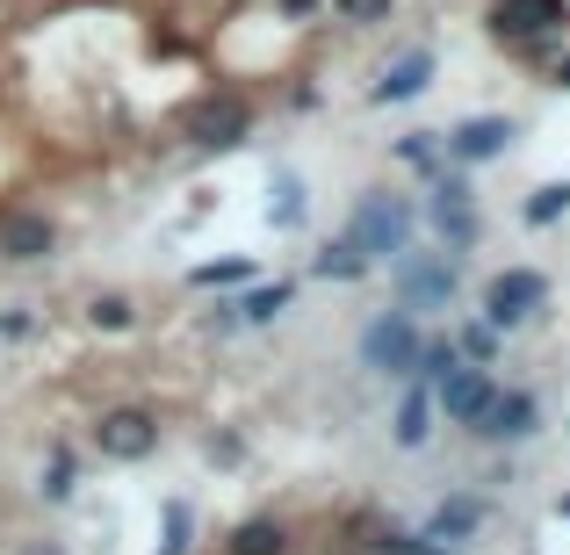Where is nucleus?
<instances>
[{
	"instance_id": "f257e3e1",
	"label": "nucleus",
	"mask_w": 570,
	"mask_h": 555,
	"mask_svg": "<svg viewBox=\"0 0 570 555\" xmlns=\"http://www.w3.org/2000/svg\"><path fill=\"white\" fill-rule=\"evenodd\" d=\"M354 246H362V260H397L404 246H412V209L397 202V195H362V209H354Z\"/></svg>"
},
{
	"instance_id": "f03ea898",
	"label": "nucleus",
	"mask_w": 570,
	"mask_h": 555,
	"mask_svg": "<svg viewBox=\"0 0 570 555\" xmlns=\"http://www.w3.org/2000/svg\"><path fill=\"white\" fill-rule=\"evenodd\" d=\"M563 22H570L563 0H491V37L513 51H549Z\"/></svg>"
},
{
	"instance_id": "7ed1b4c3",
	"label": "nucleus",
	"mask_w": 570,
	"mask_h": 555,
	"mask_svg": "<svg viewBox=\"0 0 570 555\" xmlns=\"http://www.w3.org/2000/svg\"><path fill=\"white\" fill-rule=\"evenodd\" d=\"M419 325H412V310H383L376 325L362 333V361L376 368V375H412V361H419Z\"/></svg>"
},
{
	"instance_id": "20e7f679",
	"label": "nucleus",
	"mask_w": 570,
	"mask_h": 555,
	"mask_svg": "<svg viewBox=\"0 0 570 555\" xmlns=\"http://www.w3.org/2000/svg\"><path fill=\"white\" fill-rule=\"evenodd\" d=\"M95 447H101L109 462H145V455L159 447V418L138 412V404H116V412L95 418Z\"/></svg>"
},
{
	"instance_id": "39448f33",
	"label": "nucleus",
	"mask_w": 570,
	"mask_h": 555,
	"mask_svg": "<svg viewBox=\"0 0 570 555\" xmlns=\"http://www.w3.org/2000/svg\"><path fill=\"white\" fill-rule=\"evenodd\" d=\"M542 304H549V281L534 275V267H505V275H491V289H484V318L491 325H528Z\"/></svg>"
},
{
	"instance_id": "423d86ee",
	"label": "nucleus",
	"mask_w": 570,
	"mask_h": 555,
	"mask_svg": "<svg viewBox=\"0 0 570 555\" xmlns=\"http://www.w3.org/2000/svg\"><path fill=\"white\" fill-rule=\"evenodd\" d=\"M246 130H253V109L238 95H209V101L188 109V138L203 145V152H224V145H238Z\"/></svg>"
},
{
	"instance_id": "0eeeda50",
	"label": "nucleus",
	"mask_w": 570,
	"mask_h": 555,
	"mask_svg": "<svg viewBox=\"0 0 570 555\" xmlns=\"http://www.w3.org/2000/svg\"><path fill=\"white\" fill-rule=\"evenodd\" d=\"M484 404H491V375L484 368H462L455 361L441 383H433V412H448V426H476Z\"/></svg>"
},
{
	"instance_id": "6e6552de",
	"label": "nucleus",
	"mask_w": 570,
	"mask_h": 555,
	"mask_svg": "<svg viewBox=\"0 0 570 555\" xmlns=\"http://www.w3.org/2000/svg\"><path fill=\"white\" fill-rule=\"evenodd\" d=\"M433 224H441V238L448 246H476V202H470V181L462 174H441L433 181Z\"/></svg>"
},
{
	"instance_id": "1a4fd4ad",
	"label": "nucleus",
	"mask_w": 570,
	"mask_h": 555,
	"mask_svg": "<svg viewBox=\"0 0 570 555\" xmlns=\"http://www.w3.org/2000/svg\"><path fill=\"white\" fill-rule=\"evenodd\" d=\"M505 145H513V116H470V123L448 130V159H462V167H484Z\"/></svg>"
},
{
	"instance_id": "9d476101",
	"label": "nucleus",
	"mask_w": 570,
	"mask_h": 555,
	"mask_svg": "<svg viewBox=\"0 0 570 555\" xmlns=\"http://www.w3.org/2000/svg\"><path fill=\"white\" fill-rule=\"evenodd\" d=\"M397 289H404V304H448L455 296V267L448 260H419L412 246L397 252Z\"/></svg>"
},
{
	"instance_id": "9b49d317",
	"label": "nucleus",
	"mask_w": 570,
	"mask_h": 555,
	"mask_svg": "<svg viewBox=\"0 0 570 555\" xmlns=\"http://www.w3.org/2000/svg\"><path fill=\"white\" fill-rule=\"evenodd\" d=\"M476 433H484V440H528V433H534V397H528V389H491Z\"/></svg>"
},
{
	"instance_id": "f8f14e48",
	"label": "nucleus",
	"mask_w": 570,
	"mask_h": 555,
	"mask_svg": "<svg viewBox=\"0 0 570 555\" xmlns=\"http://www.w3.org/2000/svg\"><path fill=\"white\" fill-rule=\"evenodd\" d=\"M51 246H58V231H51L43 209H14V217H0V252H8V260H43Z\"/></svg>"
},
{
	"instance_id": "ddd939ff",
	"label": "nucleus",
	"mask_w": 570,
	"mask_h": 555,
	"mask_svg": "<svg viewBox=\"0 0 570 555\" xmlns=\"http://www.w3.org/2000/svg\"><path fill=\"white\" fill-rule=\"evenodd\" d=\"M426 80H433V51H404L376 80V101H412V95H426Z\"/></svg>"
},
{
	"instance_id": "4468645a",
	"label": "nucleus",
	"mask_w": 570,
	"mask_h": 555,
	"mask_svg": "<svg viewBox=\"0 0 570 555\" xmlns=\"http://www.w3.org/2000/svg\"><path fill=\"white\" fill-rule=\"evenodd\" d=\"M224 555H289V527L282 519H238Z\"/></svg>"
},
{
	"instance_id": "2eb2a0df",
	"label": "nucleus",
	"mask_w": 570,
	"mask_h": 555,
	"mask_svg": "<svg viewBox=\"0 0 570 555\" xmlns=\"http://www.w3.org/2000/svg\"><path fill=\"white\" fill-rule=\"evenodd\" d=\"M484 527V498H448L441 513H433V527H426V542H462V534H476Z\"/></svg>"
},
{
	"instance_id": "dca6fc26",
	"label": "nucleus",
	"mask_w": 570,
	"mask_h": 555,
	"mask_svg": "<svg viewBox=\"0 0 570 555\" xmlns=\"http://www.w3.org/2000/svg\"><path fill=\"white\" fill-rule=\"evenodd\" d=\"M426 433H433V389H412L397 412V447H426Z\"/></svg>"
},
{
	"instance_id": "f3484780",
	"label": "nucleus",
	"mask_w": 570,
	"mask_h": 555,
	"mask_svg": "<svg viewBox=\"0 0 570 555\" xmlns=\"http://www.w3.org/2000/svg\"><path fill=\"white\" fill-rule=\"evenodd\" d=\"M318 281H354V275H368V260H362V246H354V238H340V246H325L318 260Z\"/></svg>"
},
{
	"instance_id": "a211bd4d",
	"label": "nucleus",
	"mask_w": 570,
	"mask_h": 555,
	"mask_svg": "<svg viewBox=\"0 0 570 555\" xmlns=\"http://www.w3.org/2000/svg\"><path fill=\"white\" fill-rule=\"evenodd\" d=\"M289 281H275V289H253L246 296V304H238V318H246V325H267V318H282V310H289Z\"/></svg>"
},
{
	"instance_id": "6ab92c4d",
	"label": "nucleus",
	"mask_w": 570,
	"mask_h": 555,
	"mask_svg": "<svg viewBox=\"0 0 570 555\" xmlns=\"http://www.w3.org/2000/svg\"><path fill=\"white\" fill-rule=\"evenodd\" d=\"M130 318H138L130 296H95V304H87V325H95V333H124Z\"/></svg>"
},
{
	"instance_id": "aec40b11",
	"label": "nucleus",
	"mask_w": 570,
	"mask_h": 555,
	"mask_svg": "<svg viewBox=\"0 0 570 555\" xmlns=\"http://www.w3.org/2000/svg\"><path fill=\"white\" fill-rule=\"evenodd\" d=\"M333 8H340V22L376 29V22H390V14H397V0H333Z\"/></svg>"
},
{
	"instance_id": "412c9836",
	"label": "nucleus",
	"mask_w": 570,
	"mask_h": 555,
	"mask_svg": "<svg viewBox=\"0 0 570 555\" xmlns=\"http://www.w3.org/2000/svg\"><path fill=\"white\" fill-rule=\"evenodd\" d=\"M563 209H570V181H549V188L528 202V224H557Z\"/></svg>"
},
{
	"instance_id": "4be33fe9",
	"label": "nucleus",
	"mask_w": 570,
	"mask_h": 555,
	"mask_svg": "<svg viewBox=\"0 0 570 555\" xmlns=\"http://www.w3.org/2000/svg\"><path fill=\"white\" fill-rule=\"evenodd\" d=\"M397 159H404V167H426V174H433V159H441V152H433V138L419 130V138H404V145H397Z\"/></svg>"
},
{
	"instance_id": "5701e85b",
	"label": "nucleus",
	"mask_w": 570,
	"mask_h": 555,
	"mask_svg": "<svg viewBox=\"0 0 570 555\" xmlns=\"http://www.w3.org/2000/svg\"><path fill=\"white\" fill-rule=\"evenodd\" d=\"M275 224H304V195H296V181H282V202H275Z\"/></svg>"
},
{
	"instance_id": "b1692460",
	"label": "nucleus",
	"mask_w": 570,
	"mask_h": 555,
	"mask_svg": "<svg viewBox=\"0 0 570 555\" xmlns=\"http://www.w3.org/2000/svg\"><path fill=\"white\" fill-rule=\"evenodd\" d=\"M246 275V260H224V267H195V281H203V289H217V281H238Z\"/></svg>"
},
{
	"instance_id": "393cba45",
	"label": "nucleus",
	"mask_w": 570,
	"mask_h": 555,
	"mask_svg": "<svg viewBox=\"0 0 570 555\" xmlns=\"http://www.w3.org/2000/svg\"><path fill=\"white\" fill-rule=\"evenodd\" d=\"M66 490H72V462L51 455V484H43V498H66Z\"/></svg>"
},
{
	"instance_id": "a878e982",
	"label": "nucleus",
	"mask_w": 570,
	"mask_h": 555,
	"mask_svg": "<svg viewBox=\"0 0 570 555\" xmlns=\"http://www.w3.org/2000/svg\"><path fill=\"white\" fill-rule=\"evenodd\" d=\"M557 87H570V51H563V58H557Z\"/></svg>"
},
{
	"instance_id": "bb28decb",
	"label": "nucleus",
	"mask_w": 570,
	"mask_h": 555,
	"mask_svg": "<svg viewBox=\"0 0 570 555\" xmlns=\"http://www.w3.org/2000/svg\"><path fill=\"white\" fill-rule=\"evenodd\" d=\"M29 555H58V548H29Z\"/></svg>"
}]
</instances>
